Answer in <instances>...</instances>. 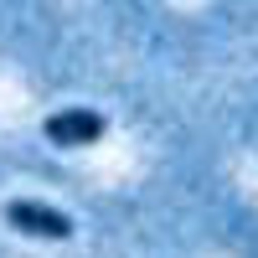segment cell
<instances>
[{
	"instance_id": "7a4b0ae2",
	"label": "cell",
	"mask_w": 258,
	"mask_h": 258,
	"mask_svg": "<svg viewBox=\"0 0 258 258\" xmlns=\"http://www.w3.org/2000/svg\"><path fill=\"white\" fill-rule=\"evenodd\" d=\"M41 129H47V140H52V145L78 150V145H98L109 124H103V114H98V109H57Z\"/></svg>"
},
{
	"instance_id": "6da1fadb",
	"label": "cell",
	"mask_w": 258,
	"mask_h": 258,
	"mask_svg": "<svg viewBox=\"0 0 258 258\" xmlns=\"http://www.w3.org/2000/svg\"><path fill=\"white\" fill-rule=\"evenodd\" d=\"M6 222H11L16 232H26V238H47V243H68V238H73L68 212H57V207H47V202H31V197L6 202Z\"/></svg>"
}]
</instances>
